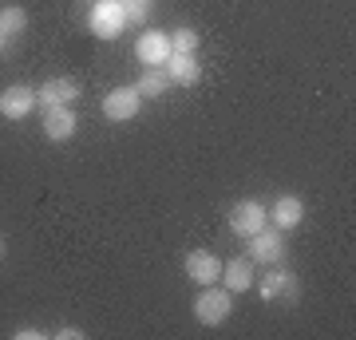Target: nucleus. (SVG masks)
<instances>
[{
	"mask_svg": "<svg viewBox=\"0 0 356 340\" xmlns=\"http://www.w3.org/2000/svg\"><path fill=\"white\" fill-rule=\"evenodd\" d=\"M88 28L99 40H115L119 32H127V13H123V0H95L88 13Z\"/></svg>",
	"mask_w": 356,
	"mask_h": 340,
	"instance_id": "obj_1",
	"label": "nucleus"
},
{
	"mask_svg": "<svg viewBox=\"0 0 356 340\" xmlns=\"http://www.w3.org/2000/svg\"><path fill=\"white\" fill-rule=\"evenodd\" d=\"M229 313H234V297H229V289H218V285H206L198 293V301H194V316L210 328L229 321Z\"/></svg>",
	"mask_w": 356,
	"mask_h": 340,
	"instance_id": "obj_2",
	"label": "nucleus"
},
{
	"mask_svg": "<svg viewBox=\"0 0 356 340\" xmlns=\"http://www.w3.org/2000/svg\"><path fill=\"white\" fill-rule=\"evenodd\" d=\"M269 226V214H266V206L254 198H242V202H234V210H229V229L238 234V238H254L257 229H266Z\"/></svg>",
	"mask_w": 356,
	"mask_h": 340,
	"instance_id": "obj_3",
	"label": "nucleus"
},
{
	"mask_svg": "<svg viewBox=\"0 0 356 340\" xmlns=\"http://www.w3.org/2000/svg\"><path fill=\"white\" fill-rule=\"evenodd\" d=\"M250 245H245V253H250V261L254 265H281V257H285V238H281V229H257L254 238H245Z\"/></svg>",
	"mask_w": 356,
	"mask_h": 340,
	"instance_id": "obj_4",
	"label": "nucleus"
},
{
	"mask_svg": "<svg viewBox=\"0 0 356 340\" xmlns=\"http://www.w3.org/2000/svg\"><path fill=\"white\" fill-rule=\"evenodd\" d=\"M76 111H72V103H56V107H44V139L48 143H67L76 135Z\"/></svg>",
	"mask_w": 356,
	"mask_h": 340,
	"instance_id": "obj_5",
	"label": "nucleus"
},
{
	"mask_svg": "<svg viewBox=\"0 0 356 340\" xmlns=\"http://www.w3.org/2000/svg\"><path fill=\"white\" fill-rule=\"evenodd\" d=\"M143 107V95L135 88H115L103 95V115L111 119V123H127V119H135Z\"/></svg>",
	"mask_w": 356,
	"mask_h": 340,
	"instance_id": "obj_6",
	"label": "nucleus"
},
{
	"mask_svg": "<svg viewBox=\"0 0 356 340\" xmlns=\"http://www.w3.org/2000/svg\"><path fill=\"white\" fill-rule=\"evenodd\" d=\"M135 56H139L143 67H163L166 60H170V36L166 32H143L139 44H135Z\"/></svg>",
	"mask_w": 356,
	"mask_h": 340,
	"instance_id": "obj_7",
	"label": "nucleus"
},
{
	"mask_svg": "<svg viewBox=\"0 0 356 340\" xmlns=\"http://www.w3.org/2000/svg\"><path fill=\"white\" fill-rule=\"evenodd\" d=\"M186 277L194 285H218L222 281V261L206 250H191L186 253Z\"/></svg>",
	"mask_w": 356,
	"mask_h": 340,
	"instance_id": "obj_8",
	"label": "nucleus"
},
{
	"mask_svg": "<svg viewBox=\"0 0 356 340\" xmlns=\"http://www.w3.org/2000/svg\"><path fill=\"white\" fill-rule=\"evenodd\" d=\"M257 293H261V301H281V297H297V277H293L289 269H281L273 265L261 281H254Z\"/></svg>",
	"mask_w": 356,
	"mask_h": 340,
	"instance_id": "obj_9",
	"label": "nucleus"
},
{
	"mask_svg": "<svg viewBox=\"0 0 356 340\" xmlns=\"http://www.w3.org/2000/svg\"><path fill=\"white\" fill-rule=\"evenodd\" d=\"M266 214L281 234H289V229H297L301 222H305V202L293 198V194H281V198L273 202V210H266Z\"/></svg>",
	"mask_w": 356,
	"mask_h": 340,
	"instance_id": "obj_10",
	"label": "nucleus"
},
{
	"mask_svg": "<svg viewBox=\"0 0 356 340\" xmlns=\"http://www.w3.org/2000/svg\"><path fill=\"white\" fill-rule=\"evenodd\" d=\"M32 107H36V91L24 88V83H13V88L0 91V115L4 119H24V115H32Z\"/></svg>",
	"mask_w": 356,
	"mask_h": 340,
	"instance_id": "obj_11",
	"label": "nucleus"
},
{
	"mask_svg": "<svg viewBox=\"0 0 356 340\" xmlns=\"http://www.w3.org/2000/svg\"><path fill=\"white\" fill-rule=\"evenodd\" d=\"M79 99V83L76 79H48L36 88V107H56V103H72Z\"/></svg>",
	"mask_w": 356,
	"mask_h": 340,
	"instance_id": "obj_12",
	"label": "nucleus"
},
{
	"mask_svg": "<svg viewBox=\"0 0 356 340\" xmlns=\"http://www.w3.org/2000/svg\"><path fill=\"white\" fill-rule=\"evenodd\" d=\"M163 72L170 83H182V88H194L198 79H202V67H198V60L194 56H175L170 51V60L163 63Z\"/></svg>",
	"mask_w": 356,
	"mask_h": 340,
	"instance_id": "obj_13",
	"label": "nucleus"
},
{
	"mask_svg": "<svg viewBox=\"0 0 356 340\" xmlns=\"http://www.w3.org/2000/svg\"><path fill=\"white\" fill-rule=\"evenodd\" d=\"M222 281H226L229 293L254 289V261H250V257H234V261H226L222 265Z\"/></svg>",
	"mask_w": 356,
	"mask_h": 340,
	"instance_id": "obj_14",
	"label": "nucleus"
},
{
	"mask_svg": "<svg viewBox=\"0 0 356 340\" xmlns=\"http://www.w3.org/2000/svg\"><path fill=\"white\" fill-rule=\"evenodd\" d=\"M166 88H170V79H166L163 67H147V72L139 76V83H135V91H139L143 99H163Z\"/></svg>",
	"mask_w": 356,
	"mask_h": 340,
	"instance_id": "obj_15",
	"label": "nucleus"
},
{
	"mask_svg": "<svg viewBox=\"0 0 356 340\" xmlns=\"http://www.w3.org/2000/svg\"><path fill=\"white\" fill-rule=\"evenodd\" d=\"M24 28H28V13L20 4H4V8H0V32H4V36H20Z\"/></svg>",
	"mask_w": 356,
	"mask_h": 340,
	"instance_id": "obj_16",
	"label": "nucleus"
},
{
	"mask_svg": "<svg viewBox=\"0 0 356 340\" xmlns=\"http://www.w3.org/2000/svg\"><path fill=\"white\" fill-rule=\"evenodd\" d=\"M166 36H170V51L175 56H194V48H198V32L194 28H175Z\"/></svg>",
	"mask_w": 356,
	"mask_h": 340,
	"instance_id": "obj_17",
	"label": "nucleus"
},
{
	"mask_svg": "<svg viewBox=\"0 0 356 340\" xmlns=\"http://www.w3.org/2000/svg\"><path fill=\"white\" fill-rule=\"evenodd\" d=\"M56 340H83V332H79V328H72V325H64L60 332H56Z\"/></svg>",
	"mask_w": 356,
	"mask_h": 340,
	"instance_id": "obj_18",
	"label": "nucleus"
},
{
	"mask_svg": "<svg viewBox=\"0 0 356 340\" xmlns=\"http://www.w3.org/2000/svg\"><path fill=\"white\" fill-rule=\"evenodd\" d=\"M44 332L40 328H16V340H40Z\"/></svg>",
	"mask_w": 356,
	"mask_h": 340,
	"instance_id": "obj_19",
	"label": "nucleus"
},
{
	"mask_svg": "<svg viewBox=\"0 0 356 340\" xmlns=\"http://www.w3.org/2000/svg\"><path fill=\"white\" fill-rule=\"evenodd\" d=\"M127 4H139V8H151L154 0H127Z\"/></svg>",
	"mask_w": 356,
	"mask_h": 340,
	"instance_id": "obj_20",
	"label": "nucleus"
},
{
	"mask_svg": "<svg viewBox=\"0 0 356 340\" xmlns=\"http://www.w3.org/2000/svg\"><path fill=\"white\" fill-rule=\"evenodd\" d=\"M4 40H8V36H4V32H0V48H4Z\"/></svg>",
	"mask_w": 356,
	"mask_h": 340,
	"instance_id": "obj_21",
	"label": "nucleus"
},
{
	"mask_svg": "<svg viewBox=\"0 0 356 340\" xmlns=\"http://www.w3.org/2000/svg\"><path fill=\"white\" fill-rule=\"evenodd\" d=\"M0 257H4V238H0Z\"/></svg>",
	"mask_w": 356,
	"mask_h": 340,
	"instance_id": "obj_22",
	"label": "nucleus"
}]
</instances>
